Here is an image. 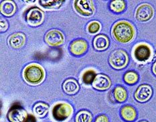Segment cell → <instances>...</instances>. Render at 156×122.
<instances>
[{"instance_id": "30", "label": "cell", "mask_w": 156, "mask_h": 122, "mask_svg": "<svg viewBox=\"0 0 156 122\" xmlns=\"http://www.w3.org/2000/svg\"><path fill=\"white\" fill-rule=\"evenodd\" d=\"M152 71H153L154 74L156 76V62L154 63L153 66H152Z\"/></svg>"}, {"instance_id": "5", "label": "cell", "mask_w": 156, "mask_h": 122, "mask_svg": "<svg viewBox=\"0 0 156 122\" xmlns=\"http://www.w3.org/2000/svg\"><path fill=\"white\" fill-rule=\"evenodd\" d=\"M74 5L76 11L83 16H92L95 12L93 2L91 0H76Z\"/></svg>"}, {"instance_id": "29", "label": "cell", "mask_w": 156, "mask_h": 122, "mask_svg": "<svg viewBox=\"0 0 156 122\" xmlns=\"http://www.w3.org/2000/svg\"><path fill=\"white\" fill-rule=\"evenodd\" d=\"M36 120L33 115H29L25 122H36Z\"/></svg>"}, {"instance_id": "18", "label": "cell", "mask_w": 156, "mask_h": 122, "mask_svg": "<svg viewBox=\"0 0 156 122\" xmlns=\"http://www.w3.org/2000/svg\"><path fill=\"white\" fill-rule=\"evenodd\" d=\"M121 115L123 119L127 121H133L137 117V112L133 107L125 106L121 110Z\"/></svg>"}, {"instance_id": "13", "label": "cell", "mask_w": 156, "mask_h": 122, "mask_svg": "<svg viewBox=\"0 0 156 122\" xmlns=\"http://www.w3.org/2000/svg\"><path fill=\"white\" fill-rule=\"evenodd\" d=\"M88 44L87 41L83 39L74 40L70 45V51L74 55L80 56L87 52Z\"/></svg>"}, {"instance_id": "20", "label": "cell", "mask_w": 156, "mask_h": 122, "mask_svg": "<svg viewBox=\"0 0 156 122\" xmlns=\"http://www.w3.org/2000/svg\"><path fill=\"white\" fill-rule=\"evenodd\" d=\"M113 95L115 99L118 102H124L127 98V93L126 89L121 86H117L113 91Z\"/></svg>"}, {"instance_id": "27", "label": "cell", "mask_w": 156, "mask_h": 122, "mask_svg": "<svg viewBox=\"0 0 156 122\" xmlns=\"http://www.w3.org/2000/svg\"><path fill=\"white\" fill-rule=\"evenodd\" d=\"M8 28V23L5 20H1V32H3Z\"/></svg>"}, {"instance_id": "11", "label": "cell", "mask_w": 156, "mask_h": 122, "mask_svg": "<svg viewBox=\"0 0 156 122\" xmlns=\"http://www.w3.org/2000/svg\"><path fill=\"white\" fill-rule=\"evenodd\" d=\"M153 91L148 84H141L135 93V98L139 102H146L150 99Z\"/></svg>"}, {"instance_id": "21", "label": "cell", "mask_w": 156, "mask_h": 122, "mask_svg": "<svg viewBox=\"0 0 156 122\" xmlns=\"http://www.w3.org/2000/svg\"><path fill=\"white\" fill-rule=\"evenodd\" d=\"M40 5L46 9H58L62 5L64 1H55V0H42L40 1Z\"/></svg>"}, {"instance_id": "6", "label": "cell", "mask_w": 156, "mask_h": 122, "mask_svg": "<svg viewBox=\"0 0 156 122\" xmlns=\"http://www.w3.org/2000/svg\"><path fill=\"white\" fill-rule=\"evenodd\" d=\"M154 15V9L148 3H142L138 6L135 11V18L139 22H147L151 20Z\"/></svg>"}, {"instance_id": "4", "label": "cell", "mask_w": 156, "mask_h": 122, "mask_svg": "<svg viewBox=\"0 0 156 122\" xmlns=\"http://www.w3.org/2000/svg\"><path fill=\"white\" fill-rule=\"evenodd\" d=\"M52 116L54 120L63 121L67 120L73 113V108L70 105L66 103H59L54 106Z\"/></svg>"}, {"instance_id": "10", "label": "cell", "mask_w": 156, "mask_h": 122, "mask_svg": "<svg viewBox=\"0 0 156 122\" xmlns=\"http://www.w3.org/2000/svg\"><path fill=\"white\" fill-rule=\"evenodd\" d=\"M45 41L50 46H58L64 43V36L59 30H52L46 33Z\"/></svg>"}, {"instance_id": "19", "label": "cell", "mask_w": 156, "mask_h": 122, "mask_svg": "<svg viewBox=\"0 0 156 122\" xmlns=\"http://www.w3.org/2000/svg\"><path fill=\"white\" fill-rule=\"evenodd\" d=\"M33 111L37 117H44L48 112L49 106L45 103L38 102L34 106Z\"/></svg>"}, {"instance_id": "26", "label": "cell", "mask_w": 156, "mask_h": 122, "mask_svg": "<svg viewBox=\"0 0 156 122\" xmlns=\"http://www.w3.org/2000/svg\"><path fill=\"white\" fill-rule=\"evenodd\" d=\"M101 28V23L97 21H93L90 22L89 24H88L87 28V31L90 34H92L99 32L100 31Z\"/></svg>"}, {"instance_id": "16", "label": "cell", "mask_w": 156, "mask_h": 122, "mask_svg": "<svg viewBox=\"0 0 156 122\" xmlns=\"http://www.w3.org/2000/svg\"><path fill=\"white\" fill-rule=\"evenodd\" d=\"M62 88L64 92L69 95H74L79 90V85L78 83L73 79H69L64 81Z\"/></svg>"}, {"instance_id": "28", "label": "cell", "mask_w": 156, "mask_h": 122, "mask_svg": "<svg viewBox=\"0 0 156 122\" xmlns=\"http://www.w3.org/2000/svg\"><path fill=\"white\" fill-rule=\"evenodd\" d=\"M95 122H108V119L105 115H101L96 118Z\"/></svg>"}, {"instance_id": "15", "label": "cell", "mask_w": 156, "mask_h": 122, "mask_svg": "<svg viewBox=\"0 0 156 122\" xmlns=\"http://www.w3.org/2000/svg\"><path fill=\"white\" fill-rule=\"evenodd\" d=\"M93 46L97 50H104L109 46V40L107 36L103 34L98 35L93 40Z\"/></svg>"}, {"instance_id": "3", "label": "cell", "mask_w": 156, "mask_h": 122, "mask_svg": "<svg viewBox=\"0 0 156 122\" xmlns=\"http://www.w3.org/2000/svg\"><path fill=\"white\" fill-rule=\"evenodd\" d=\"M129 56L123 50H116L109 56V63L115 69H122L127 65Z\"/></svg>"}, {"instance_id": "14", "label": "cell", "mask_w": 156, "mask_h": 122, "mask_svg": "<svg viewBox=\"0 0 156 122\" xmlns=\"http://www.w3.org/2000/svg\"><path fill=\"white\" fill-rule=\"evenodd\" d=\"M26 40V36L23 33L16 32L9 37L8 43L12 48L18 49L24 45Z\"/></svg>"}, {"instance_id": "31", "label": "cell", "mask_w": 156, "mask_h": 122, "mask_svg": "<svg viewBox=\"0 0 156 122\" xmlns=\"http://www.w3.org/2000/svg\"><path fill=\"white\" fill-rule=\"evenodd\" d=\"M140 122H147V121H141Z\"/></svg>"}, {"instance_id": "25", "label": "cell", "mask_w": 156, "mask_h": 122, "mask_svg": "<svg viewBox=\"0 0 156 122\" xmlns=\"http://www.w3.org/2000/svg\"><path fill=\"white\" fill-rule=\"evenodd\" d=\"M96 73L93 70H88L84 73L83 74L82 79L84 83L87 84H89L92 82H93L94 79L96 77Z\"/></svg>"}, {"instance_id": "7", "label": "cell", "mask_w": 156, "mask_h": 122, "mask_svg": "<svg viewBox=\"0 0 156 122\" xmlns=\"http://www.w3.org/2000/svg\"><path fill=\"white\" fill-rule=\"evenodd\" d=\"M151 47L146 44L141 43L135 47L133 56L139 62H146L151 56Z\"/></svg>"}, {"instance_id": "12", "label": "cell", "mask_w": 156, "mask_h": 122, "mask_svg": "<svg viewBox=\"0 0 156 122\" xmlns=\"http://www.w3.org/2000/svg\"><path fill=\"white\" fill-rule=\"evenodd\" d=\"M111 85L110 78L104 74H97L93 82V87L97 90L105 91L109 89Z\"/></svg>"}, {"instance_id": "1", "label": "cell", "mask_w": 156, "mask_h": 122, "mask_svg": "<svg viewBox=\"0 0 156 122\" xmlns=\"http://www.w3.org/2000/svg\"><path fill=\"white\" fill-rule=\"evenodd\" d=\"M135 31L133 26L127 21H119L113 26L112 35L117 42L128 43L133 39Z\"/></svg>"}, {"instance_id": "23", "label": "cell", "mask_w": 156, "mask_h": 122, "mask_svg": "<svg viewBox=\"0 0 156 122\" xmlns=\"http://www.w3.org/2000/svg\"><path fill=\"white\" fill-rule=\"evenodd\" d=\"M139 79V76L135 71H128L124 75L125 82L129 84H133L136 83Z\"/></svg>"}, {"instance_id": "17", "label": "cell", "mask_w": 156, "mask_h": 122, "mask_svg": "<svg viewBox=\"0 0 156 122\" xmlns=\"http://www.w3.org/2000/svg\"><path fill=\"white\" fill-rule=\"evenodd\" d=\"M1 12L5 16H12L14 14L16 10V6L14 3L9 0H5L1 3L0 7Z\"/></svg>"}, {"instance_id": "9", "label": "cell", "mask_w": 156, "mask_h": 122, "mask_svg": "<svg viewBox=\"0 0 156 122\" xmlns=\"http://www.w3.org/2000/svg\"><path fill=\"white\" fill-rule=\"evenodd\" d=\"M44 13L41 9L38 8L30 9L26 16L27 22L32 26H38L41 24L44 20Z\"/></svg>"}, {"instance_id": "24", "label": "cell", "mask_w": 156, "mask_h": 122, "mask_svg": "<svg viewBox=\"0 0 156 122\" xmlns=\"http://www.w3.org/2000/svg\"><path fill=\"white\" fill-rule=\"evenodd\" d=\"M110 8L113 12L116 13H120L125 10V3L124 1H122V0L113 1L111 3Z\"/></svg>"}, {"instance_id": "2", "label": "cell", "mask_w": 156, "mask_h": 122, "mask_svg": "<svg viewBox=\"0 0 156 122\" xmlns=\"http://www.w3.org/2000/svg\"><path fill=\"white\" fill-rule=\"evenodd\" d=\"M23 76L27 83L36 85L42 82L44 79L45 73L43 68L38 64H31L23 70Z\"/></svg>"}, {"instance_id": "22", "label": "cell", "mask_w": 156, "mask_h": 122, "mask_svg": "<svg viewBox=\"0 0 156 122\" xmlns=\"http://www.w3.org/2000/svg\"><path fill=\"white\" fill-rule=\"evenodd\" d=\"M93 116L88 111L83 110L76 114L75 117L76 122H92Z\"/></svg>"}, {"instance_id": "8", "label": "cell", "mask_w": 156, "mask_h": 122, "mask_svg": "<svg viewBox=\"0 0 156 122\" xmlns=\"http://www.w3.org/2000/svg\"><path fill=\"white\" fill-rule=\"evenodd\" d=\"M28 116L26 111L18 104L13 106L8 113V118L10 122H25Z\"/></svg>"}]
</instances>
